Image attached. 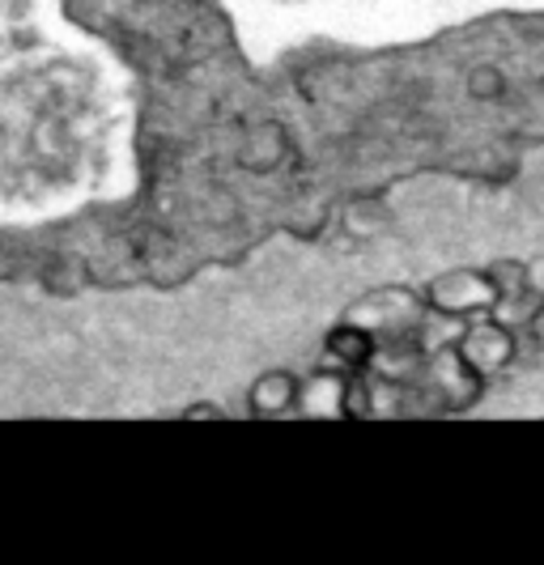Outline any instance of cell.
Here are the masks:
<instances>
[{
  "mask_svg": "<svg viewBox=\"0 0 544 565\" xmlns=\"http://www.w3.org/2000/svg\"><path fill=\"white\" fill-rule=\"evenodd\" d=\"M498 298V285L486 281L481 273H459V277H447V281L434 285V307L438 311H477V307H489Z\"/></svg>",
  "mask_w": 544,
  "mask_h": 565,
  "instance_id": "obj_1",
  "label": "cell"
}]
</instances>
